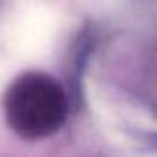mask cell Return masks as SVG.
I'll return each instance as SVG.
<instances>
[{
  "mask_svg": "<svg viewBox=\"0 0 157 157\" xmlns=\"http://www.w3.org/2000/svg\"><path fill=\"white\" fill-rule=\"evenodd\" d=\"M4 109L10 127L28 139L48 137L66 119L68 101L54 78L40 72L22 74L8 88Z\"/></svg>",
  "mask_w": 157,
  "mask_h": 157,
  "instance_id": "cell-1",
  "label": "cell"
}]
</instances>
